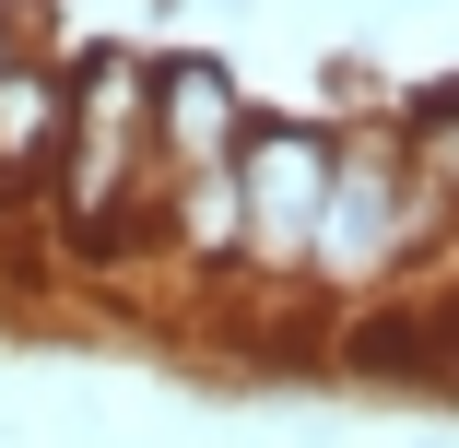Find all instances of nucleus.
<instances>
[{
    "mask_svg": "<svg viewBox=\"0 0 459 448\" xmlns=\"http://www.w3.org/2000/svg\"><path fill=\"white\" fill-rule=\"evenodd\" d=\"M36 213L82 259L153 248V48L142 36L71 48V119H59V154L36 177Z\"/></svg>",
    "mask_w": 459,
    "mask_h": 448,
    "instance_id": "f257e3e1",
    "label": "nucleus"
},
{
    "mask_svg": "<svg viewBox=\"0 0 459 448\" xmlns=\"http://www.w3.org/2000/svg\"><path fill=\"white\" fill-rule=\"evenodd\" d=\"M330 130H342V154H330V201H318V248H307V307L342 319V307H377L412 272H447L459 224L412 189L389 119H330Z\"/></svg>",
    "mask_w": 459,
    "mask_h": 448,
    "instance_id": "f03ea898",
    "label": "nucleus"
},
{
    "mask_svg": "<svg viewBox=\"0 0 459 448\" xmlns=\"http://www.w3.org/2000/svg\"><path fill=\"white\" fill-rule=\"evenodd\" d=\"M330 154H342V130L318 107H259L247 119V154H236V295H295L307 307Z\"/></svg>",
    "mask_w": 459,
    "mask_h": 448,
    "instance_id": "7ed1b4c3",
    "label": "nucleus"
},
{
    "mask_svg": "<svg viewBox=\"0 0 459 448\" xmlns=\"http://www.w3.org/2000/svg\"><path fill=\"white\" fill-rule=\"evenodd\" d=\"M247 119H259V95L236 83V59L153 48V189L189 177V165H236L247 154Z\"/></svg>",
    "mask_w": 459,
    "mask_h": 448,
    "instance_id": "20e7f679",
    "label": "nucleus"
},
{
    "mask_svg": "<svg viewBox=\"0 0 459 448\" xmlns=\"http://www.w3.org/2000/svg\"><path fill=\"white\" fill-rule=\"evenodd\" d=\"M59 119H71V48H24L13 71H0V177H48L59 154Z\"/></svg>",
    "mask_w": 459,
    "mask_h": 448,
    "instance_id": "39448f33",
    "label": "nucleus"
},
{
    "mask_svg": "<svg viewBox=\"0 0 459 448\" xmlns=\"http://www.w3.org/2000/svg\"><path fill=\"white\" fill-rule=\"evenodd\" d=\"M24 48H36V36H24V0H0V71H13Z\"/></svg>",
    "mask_w": 459,
    "mask_h": 448,
    "instance_id": "423d86ee",
    "label": "nucleus"
},
{
    "mask_svg": "<svg viewBox=\"0 0 459 448\" xmlns=\"http://www.w3.org/2000/svg\"><path fill=\"white\" fill-rule=\"evenodd\" d=\"M401 448H459V436H401Z\"/></svg>",
    "mask_w": 459,
    "mask_h": 448,
    "instance_id": "0eeeda50",
    "label": "nucleus"
}]
</instances>
